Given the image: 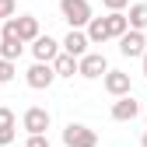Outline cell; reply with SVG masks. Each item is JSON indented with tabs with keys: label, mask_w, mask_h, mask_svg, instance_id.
Masks as SVG:
<instances>
[{
	"label": "cell",
	"mask_w": 147,
	"mask_h": 147,
	"mask_svg": "<svg viewBox=\"0 0 147 147\" xmlns=\"http://www.w3.org/2000/svg\"><path fill=\"white\" fill-rule=\"evenodd\" d=\"M77 74H81V77H88V81L105 77V74H109L105 53H88V56H81V60H77Z\"/></svg>",
	"instance_id": "obj_6"
},
{
	"label": "cell",
	"mask_w": 147,
	"mask_h": 147,
	"mask_svg": "<svg viewBox=\"0 0 147 147\" xmlns=\"http://www.w3.org/2000/svg\"><path fill=\"white\" fill-rule=\"evenodd\" d=\"M102 84H105V91H109L112 98L133 95V84H130V74H126V70H109L105 77H102Z\"/></svg>",
	"instance_id": "obj_9"
},
{
	"label": "cell",
	"mask_w": 147,
	"mask_h": 147,
	"mask_svg": "<svg viewBox=\"0 0 147 147\" xmlns=\"http://www.w3.org/2000/svg\"><path fill=\"white\" fill-rule=\"evenodd\" d=\"M0 32H7V35H18V39H21L25 46H32V42L42 35V28H39V18H35V14H18V18H7Z\"/></svg>",
	"instance_id": "obj_1"
},
{
	"label": "cell",
	"mask_w": 147,
	"mask_h": 147,
	"mask_svg": "<svg viewBox=\"0 0 147 147\" xmlns=\"http://www.w3.org/2000/svg\"><path fill=\"white\" fill-rule=\"evenodd\" d=\"M18 130V119H14V112L7 105H0V147H7V144H14V133Z\"/></svg>",
	"instance_id": "obj_13"
},
{
	"label": "cell",
	"mask_w": 147,
	"mask_h": 147,
	"mask_svg": "<svg viewBox=\"0 0 147 147\" xmlns=\"http://www.w3.org/2000/svg\"><path fill=\"white\" fill-rule=\"evenodd\" d=\"M14 11H18V0H0V18H14Z\"/></svg>",
	"instance_id": "obj_19"
},
{
	"label": "cell",
	"mask_w": 147,
	"mask_h": 147,
	"mask_svg": "<svg viewBox=\"0 0 147 147\" xmlns=\"http://www.w3.org/2000/svg\"><path fill=\"white\" fill-rule=\"evenodd\" d=\"M60 14H63V21H67L74 32H84L88 21L95 18V11H91L88 0H60Z\"/></svg>",
	"instance_id": "obj_2"
},
{
	"label": "cell",
	"mask_w": 147,
	"mask_h": 147,
	"mask_svg": "<svg viewBox=\"0 0 147 147\" xmlns=\"http://www.w3.org/2000/svg\"><path fill=\"white\" fill-rule=\"evenodd\" d=\"M60 53H67V56H74V60L88 56V53H91V49H88V35H84V32H74V28H70V32L63 35V42H60Z\"/></svg>",
	"instance_id": "obj_11"
},
{
	"label": "cell",
	"mask_w": 147,
	"mask_h": 147,
	"mask_svg": "<svg viewBox=\"0 0 147 147\" xmlns=\"http://www.w3.org/2000/svg\"><path fill=\"white\" fill-rule=\"evenodd\" d=\"M140 147H147V130H144V137H140Z\"/></svg>",
	"instance_id": "obj_23"
},
{
	"label": "cell",
	"mask_w": 147,
	"mask_h": 147,
	"mask_svg": "<svg viewBox=\"0 0 147 147\" xmlns=\"http://www.w3.org/2000/svg\"><path fill=\"white\" fill-rule=\"evenodd\" d=\"M63 147H98V130L84 123H67L63 126Z\"/></svg>",
	"instance_id": "obj_3"
},
{
	"label": "cell",
	"mask_w": 147,
	"mask_h": 147,
	"mask_svg": "<svg viewBox=\"0 0 147 147\" xmlns=\"http://www.w3.org/2000/svg\"><path fill=\"white\" fill-rule=\"evenodd\" d=\"M116 42H119V53H123L126 60H140L144 53H147V35L144 32H126L123 39H116Z\"/></svg>",
	"instance_id": "obj_7"
},
{
	"label": "cell",
	"mask_w": 147,
	"mask_h": 147,
	"mask_svg": "<svg viewBox=\"0 0 147 147\" xmlns=\"http://www.w3.org/2000/svg\"><path fill=\"white\" fill-rule=\"evenodd\" d=\"M25 84H28L32 91H49L53 84H56V74H53L49 63H32V67L25 70Z\"/></svg>",
	"instance_id": "obj_5"
},
{
	"label": "cell",
	"mask_w": 147,
	"mask_h": 147,
	"mask_svg": "<svg viewBox=\"0 0 147 147\" xmlns=\"http://www.w3.org/2000/svg\"><path fill=\"white\" fill-rule=\"evenodd\" d=\"M25 147H53V144H49V137H28Z\"/></svg>",
	"instance_id": "obj_21"
},
{
	"label": "cell",
	"mask_w": 147,
	"mask_h": 147,
	"mask_svg": "<svg viewBox=\"0 0 147 147\" xmlns=\"http://www.w3.org/2000/svg\"><path fill=\"white\" fill-rule=\"evenodd\" d=\"M28 46L18 39V35H7V32H0V60H7V63H14L18 56H21Z\"/></svg>",
	"instance_id": "obj_12"
},
{
	"label": "cell",
	"mask_w": 147,
	"mask_h": 147,
	"mask_svg": "<svg viewBox=\"0 0 147 147\" xmlns=\"http://www.w3.org/2000/svg\"><path fill=\"white\" fill-rule=\"evenodd\" d=\"M84 35H88V46H102V42H109L105 18H91V21H88V28H84Z\"/></svg>",
	"instance_id": "obj_16"
},
{
	"label": "cell",
	"mask_w": 147,
	"mask_h": 147,
	"mask_svg": "<svg viewBox=\"0 0 147 147\" xmlns=\"http://www.w3.org/2000/svg\"><path fill=\"white\" fill-rule=\"evenodd\" d=\"M126 14V25H130V32H144L147 28V4H130V11Z\"/></svg>",
	"instance_id": "obj_14"
},
{
	"label": "cell",
	"mask_w": 147,
	"mask_h": 147,
	"mask_svg": "<svg viewBox=\"0 0 147 147\" xmlns=\"http://www.w3.org/2000/svg\"><path fill=\"white\" fill-rule=\"evenodd\" d=\"M14 74H18V67H14V63L0 60V84H11V81H14Z\"/></svg>",
	"instance_id": "obj_18"
},
{
	"label": "cell",
	"mask_w": 147,
	"mask_h": 147,
	"mask_svg": "<svg viewBox=\"0 0 147 147\" xmlns=\"http://www.w3.org/2000/svg\"><path fill=\"white\" fill-rule=\"evenodd\" d=\"M28 49H32L35 63H53V60L60 56V42L53 39V35H39V39H35V42H32Z\"/></svg>",
	"instance_id": "obj_10"
},
{
	"label": "cell",
	"mask_w": 147,
	"mask_h": 147,
	"mask_svg": "<svg viewBox=\"0 0 147 147\" xmlns=\"http://www.w3.org/2000/svg\"><path fill=\"white\" fill-rule=\"evenodd\" d=\"M144 126H147V112H144Z\"/></svg>",
	"instance_id": "obj_24"
},
{
	"label": "cell",
	"mask_w": 147,
	"mask_h": 147,
	"mask_svg": "<svg viewBox=\"0 0 147 147\" xmlns=\"http://www.w3.org/2000/svg\"><path fill=\"white\" fill-rule=\"evenodd\" d=\"M109 116H112L116 123H133V119L140 116V102H137L133 95H123V98H116V102H112Z\"/></svg>",
	"instance_id": "obj_8"
},
{
	"label": "cell",
	"mask_w": 147,
	"mask_h": 147,
	"mask_svg": "<svg viewBox=\"0 0 147 147\" xmlns=\"http://www.w3.org/2000/svg\"><path fill=\"white\" fill-rule=\"evenodd\" d=\"M21 126L28 130V137H46V130L53 126V116H49V109H42V105H28L25 116H21Z\"/></svg>",
	"instance_id": "obj_4"
},
{
	"label": "cell",
	"mask_w": 147,
	"mask_h": 147,
	"mask_svg": "<svg viewBox=\"0 0 147 147\" xmlns=\"http://www.w3.org/2000/svg\"><path fill=\"white\" fill-rule=\"evenodd\" d=\"M102 4H105L109 14H116V11H126V7H130V0H102Z\"/></svg>",
	"instance_id": "obj_20"
},
{
	"label": "cell",
	"mask_w": 147,
	"mask_h": 147,
	"mask_svg": "<svg viewBox=\"0 0 147 147\" xmlns=\"http://www.w3.org/2000/svg\"><path fill=\"white\" fill-rule=\"evenodd\" d=\"M105 32H109V39H123V35L130 32V25H126V14H123V11L105 14Z\"/></svg>",
	"instance_id": "obj_15"
},
{
	"label": "cell",
	"mask_w": 147,
	"mask_h": 147,
	"mask_svg": "<svg viewBox=\"0 0 147 147\" xmlns=\"http://www.w3.org/2000/svg\"><path fill=\"white\" fill-rule=\"evenodd\" d=\"M49 67H53V74H56V77H74V74H77V60L67 56V53H60Z\"/></svg>",
	"instance_id": "obj_17"
},
{
	"label": "cell",
	"mask_w": 147,
	"mask_h": 147,
	"mask_svg": "<svg viewBox=\"0 0 147 147\" xmlns=\"http://www.w3.org/2000/svg\"><path fill=\"white\" fill-rule=\"evenodd\" d=\"M140 63H144V77H147V53H144V56H140Z\"/></svg>",
	"instance_id": "obj_22"
}]
</instances>
